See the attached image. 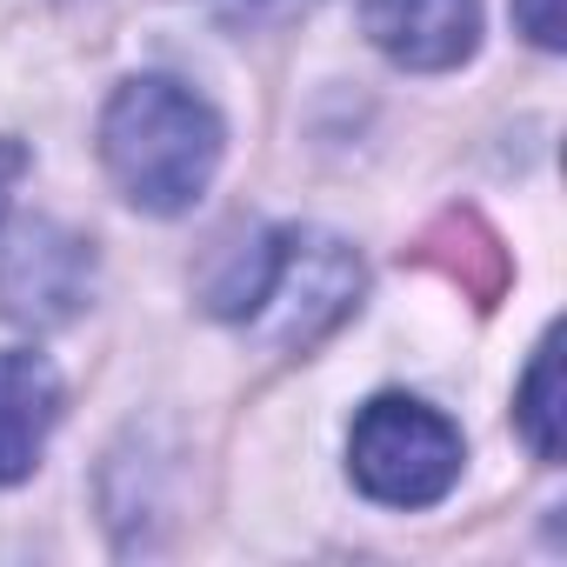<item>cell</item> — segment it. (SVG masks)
Returning <instances> with one entry per match:
<instances>
[{
	"mask_svg": "<svg viewBox=\"0 0 567 567\" xmlns=\"http://www.w3.org/2000/svg\"><path fill=\"white\" fill-rule=\"evenodd\" d=\"M361 301V260L321 227L247 234L207 280V308L267 348H315Z\"/></svg>",
	"mask_w": 567,
	"mask_h": 567,
	"instance_id": "6da1fadb",
	"label": "cell"
},
{
	"mask_svg": "<svg viewBox=\"0 0 567 567\" xmlns=\"http://www.w3.org/2000/svg\"><path fill=\"white\" fill-rule=\"evenodd\" d=\"M101 161L141 214H181L220 167V121L181 81H121L101 114Z\"/></svg>",
	"mask_w": 567,
	"mask_h": 567,
	"instance_id": "7a4b0ae2",
	"label": "cell"
},
{
	"mask_svg": "<svg viewBox=\"0 0 567 567\" xmlns=\"http://www.w3.org/2000/svg\"><path fill=\"white\" fill-rule=\"evenodd\" d=\"M348 467H354L361 494L381 507H434L461 481V434L427 401L381 394L361 408V421L348 434Z\"/></svg>",
	"mask_w": 567,
	"mask_h": 567,
	"instance_id": "3957f363",
	"label": "cell"
},
{
	"mask_svg": "<svg viewBox=\"0 0 567 567\" xmlns=\"http://www.w3.org/2000/svg\"><path fill=\"white\" fill-rule=\"evenodd\" d=\"M94 295V247L54 220H28L0 247V321L14 328H61L87 308Z\"/></svg>",
	"mask_w": 567,
	"mask_h": 567,
	"instance_id": "277c9868",
	"label": "cell"
},
{
	"mask_svg": "<svg viewBox=\"0 0 567 567\" xmlns=\"http://www.w3.org/2000/svg\"><path fill=\"white\" fill-rule=\"evenodd\" d=\"M368 41L414 74H447L481 41V0H361Z\"/></svg>",
	"mask_w": 567,
	"mask_h": 567,
	"instance_id": "5b68a950",
	"label": "cell"
},
{
	"mask_svg": "<svg viewBox=\"0 0 567 567\" xmlns=\"http://www.w3.org/2000/svg\"><path fill=\"white\" fill-rule=\"evenodd\" d=\"M54 421H61V374L41 354L8 348L0 354V487L41 467Z\"/></svg>",
	"mask_w": 567,
	"mask_h": 567,
	"instance_id": "8992f818",
	"label": "cell"
},
{
	"mask_svg": "<svg viewBox=\"0 0 567 567\" xmlns=\"http://www.w3.org/2000/svg\"><path fill=\"white\" fill-rule=\"evenodd\" d=\"M520 427L540 461H560V334L534 348V368L520 381Z\"/></svg>",
	"mask_w": 567,
	"mask_h": 567,
	"instance_id": "52a82bcc",
	"label": "cell"
},
{
	"mask_svg": "<svg viewBox=\"0 0 567 567\" xmlns=\"http://www.w3.org/2000/svg\"><path fill=\"white\" fill-rule=\"evenodd\" d=\"M514 21L534 48H560V0H514Z\"/></svg>",
	"mask_w": 567,
	"mask_h": 567,
	"instance_id": "ba28073f",
	"label": "cell"
},
{
	"mask_svg": "<svg viewBox=\"0 0 567 567\" xmlns=\"http://www.w3.org/2000/svg\"><path fill=\"white\" fill-rule=\"evenodd\" d=\"M21 167H28L21 141H0V220H8V200H14V187H21Z\"/></svg>",
	"mask_w": 567,
	"mask_h": 567,
	"instance_id": "9c48e42d",
	"label": "cell"
}]
</instances>
